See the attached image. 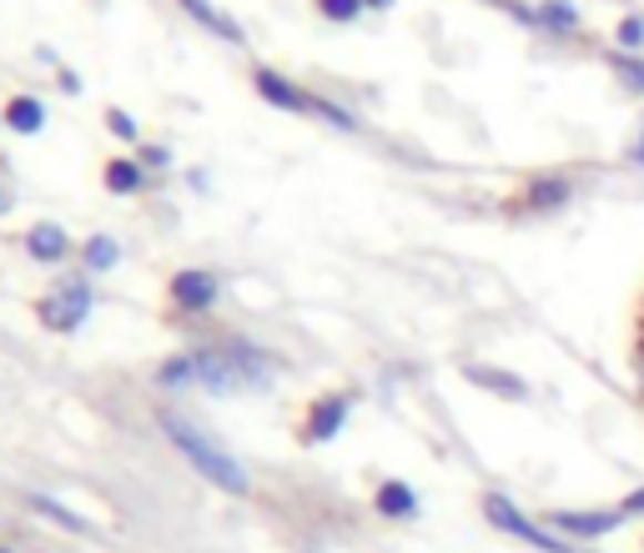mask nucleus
I'll return each mask as SVG.
<instances>
[{"label":"nucleus","instance_id":"aec40b11","mask_svg":"<svg viewBox=\"0 0 644 553\" xmlns=\"http://www.w3.org/2000/svg\"><path fill=\"white\" fill-rule=\"evenodd\" d=\"M162 382L166 388H182V382H197V358H172L162 368Z\"/></svg>","mask_w":644,"mask_h":553},{"label":"nucleus","instance_id":"4468645a","mask_svg":"<svg viewBox=\"0 0 644 553\" xmlns=\"http://www.w3.org/2000/svg\"><path fill=\"white\" fill-rule=\"evenodd\" d=\"M182 6H186L192 16H197V21L207 25L212 35H222V41H242V25L232 21V16H222L217 6H212V0H182Z\"/></svg>","mask_w":644,"mask_h":553},{"label":"nucleus","instance_id":"7ed1b4c3","mask_svg":"<svg viewBox=\"0 0 644 553\" xmlns=\"http://www.w3.org/2000/svg\"><path fill=\"white\" fill-rule=\"evenodd\" d=\"M483 519H489L499 533H509V539L529 543V549H539V553H574V549H569V539H559V533H544L534 519H524V513L513 509L503 493H483Z\"/></svg>","mask_w":644,"mask_h":553},{"label":"nucleus","instance_id":"1a4fd4ad","mask_svg":"<svg viewBox=\"0 0 644 553\" xmlns=\"http://www.w3.org/2000/svg\"><path fill=\"white\" fill-rule=\"evenodd\" d=\"M463 378H469L473 388H489V392H499V398H509V402L529 398V382L513 378V372H503V368H483V362H473V368H463Z\"/></svg>","mask_w":644,"mask_h":553},{"label":"nucleus","instance_id":"39448f33","mask_svg":"<svg viewBox=\"0 0 644 553\" xmlns=\"http://www.w3.org/2000/svg\"><path fill=\"white\" fill-rule=\"evenodd\" d=\"M544 523L554 533H569V539H604V533H614L624 523V513L620 509H554Z\"/></svg>","mask_w":644,"mask_h":553},{"label":"nucleus","instance_id":"bb28decb","mask_svg":"<svg viewBox=\"0 0 644 553\" xmlns=\"http://www.w3.org/2000/svg\"><path fill=\"white\" fill-rule=\"evenodd\" d=\"M0 553H6V549H0Z\"/></svg>","mask_w":644,"mask_h":553},{"label":"nucleus","instance_id":"a878e982","mask_svg":"<svg viewBox=\"0 0 644 553\" xmlns=\"http://www.w3.org/2000/svg\"><path fill=\"white\" fill-rule=\"evenodd\" d=\"M362 6H372V11H388V6H393V0H362Z\"/></svg>","mask_w":644,"mask_h":553},{"label":"nucleus","instance_id":"ddd939ff","mask_svg":"<svg viewBox=\"0 0 644 553\" xmlns=\"http://www.w3.org/2000/svg\"><path fill=\"white\" fill-rule=\"evenodd\" d=\"M71 252L67 232L55 227V222H41V227H31V257L35 262H61Z\"/></svg>","mask_w":644,"mask_h":553},{"label":"nucleus","instance_id":"f03ea898","mask_svg":"<svg viewBox=\"0 0 644 553\" xmlns=\"http://www.w3.org/2000/svg\"><path fill=\"white\" fill-rule=\"evenodd\" d=\"M197 382L207 392H222V398L252 392L267 382V362L252 358V352H237V348H217V352H202L197 358Z\"/></svg>","mask_w":644,"mask_h":553},{"label":"nucleus","instance_id":"393cba45","mask_svg":"<svg viewBox=\"0 0 644 553\" xmlns=\"http://www.w3.org/2000/svg\"><path fill=\"white\" fill-rule=\"evenodd\" d=\"M624 156H630L634 166H644V121H640V136H634V142H630V152H624Z\"/></svg>","mask_w":644,"mask_h":553},{"label":"nucleus","instance_id":"2eb2a0df","mask_svg":"<svg viewBox=\"0 0 644 553\" xmlns=\"http://www.w3.org/2000/svg\"><path fill=\"white\" fill-rule=\"evenodd\" d=\"M610 65H614V76L624 81V91L644 96V55L640 51H610Z\"/></svg>","mask_w":644,"mask_h":553},{"label":"nucleus","instance_id":"f3484780","mask_svg":"<svg viewBox=\"0 0 644 553\" xmlns=\"http://www.w3.org/2000/svg\"><path fill=\"white\" fill-rule=\"evenodd\" d=\"M106 192H116V196L142 192V166H136V162H111L106 166Z\"/></svg>","mask_w":644,"mask_h":553},{"label":"nucleus","instance_id":"412c9836","mask_svg":"<svg viewBox=\"0 0 644 553\" xmlns=\"http://www.w3.org/2000/svg\"><path fill=\"white\" fill-rule=\"evenodd\" d=\"M25 503H31L35 513H51V519H55V523H67V529H81V533H86V523H81L76 513H71V509H61V503H51V499H41V493H31V499H25Z\"/></svg>","mask_w":644,"mask_h":553},{"label":"nucleus","instance_id":"a211bd4d","mask_svg":"<svg viewBox=\"0 0 644 553\" xmlns=\"http://www.w3.org/2000/svg\"><path fill=\"white\" fill-rule=\"evenodd\" d=\"M116 257H121V252H116V242H111V237H91L86 247H81V262H86L91 272H111V267H116Z\"/></svg>","mask_w":644,"mask_h":553},{"label":"nucleus","instance_id":"4be33fe9","mask_svg":"<svg viewBox=\"0 0 644 553\" xmlns=\"http://www.w3.org/2000/svg\"><path fill=\"white\" fill-rule=\"evenodd\" d=\"M317 11L328 16V21H352L362 11V0H317Z\"/></svg>","mask_w":644,"mask_h":553},{"label":"nucleus","instance_id":"9b49d317","mask_svg":"<svg viewBox=\"0 0 644 553\" xmlns=\"http://www.w3.org/2000/svg\"><path fill=\"white\" fill-rule=\"evenodd\" d=\"M378 513H382V519H413V513H418V493L408 489L403 478H388V483L378 489Z\"/></svg>","mask_w":644,"mask_h":553},{"label":"nucleus","instance_id":"f8f14e48","mask_svg":"<svg viewBox=\"0 0 644 553\" xmlns=\"http://www.w3.org/2000/svg\"><path fill=\"white\" fill-rule=\"evenodd\" d=\"M6 126L21 131V136H35L45 126V106L35 96H11L6 101Z\"/></svg>","mask_w":644,"mask_h":553},{"label":"nucleus","instance_id":"0eeeda50","mask_svg":"<svg viewBox=\"0 0 644 553\" xmlns=\"http://www.w3.org/2000/svg\"><path fill=\"white\" fill-rule=\"evenodd\" d=\"M569 202H574V182H569V176H559V172L534 176V182H529V192H524L529 212H559V206H569Z\"/></svg>","mask_w":644,"mask_h":553},{"label":"nucleus","instance_id":"5701e85b","mask_svg":"<svg viewBox=\"0 0 644 553\" xmlns=\"http://www.w3.org/2000/svg\"><path fill=\"white\" fill-rule=\"evenodd\" d=\"M620 513H624V519H644V489H634L630 499L620 503Z\"/></svg>","mask_w":644,"mask_h":553},{"label":"nucleus","instance_id":"6ab92c4d","mask_svg":"<svg viewBox=\"0 0 644 553\" xmlns=\"http://www.w3.org/2000/svg\"><path fill=\"white\" fill-rule=\"evenodd\" d=\"M614 41H620V51H640L644 45V16H624V21L614 25Z\"/></svg>","mask_w":644,"mask_h":553},{"label":"nucleus","instance_id":"6e6552de","mask_svg":"<svg viewBox=\"0 0 644 553\" xmlns=\"http://www.w3.org/2000/svg\"><path fill=\"white\" fill-rule=\"evenodd\" d=\"M343 418H348V398L343 392H333V398H317L313 402V423H307V443H328L333 433L343 428Z\"/></svg>","mask_w":644,"mask_h":553},{"label":"nucleus","instance_id":"9d476101","mask_svg":"<svg viewBox=\"0 0 644 553\" xmlns=\"http://www.w3.org/2000/svg\"><path fill=\"white\" fill-rule=\"evenodd\" d=\"M257 91H263V101H273V106H283V111H317V101H307L293 81H283L277 71H267V65L257 71Z\"/></svg>","mask_w":644,"mask_h":553},{"label":"nucleus","instance_id":"f257e3e1","mask_svg":"<svg viewBox=\"0 0 644 553\" xmlns=\"http://www.w3.org/2000/svg\"><path fill=\"white\" fill-rule=\"evenodd\" d=\"M162 433L172 438V448L176 453L186 458V463L197 468L202 478H207V483H217L222 493H247L252 489V478H247V468L237 463V458L227 453V448L217 443V438H207L202 433V428H192L186 423V418H176V412H162Z\"/></svg>","mask_w":644,"mask_h":553},{"label":"nucleus","instance_id":"dca6fc26","mask_svg":"<svg viewBox=\"0 0 644 553\" xmlns=\"http://www.w3.org/2000/svg\"><path fill=\"white\" fill-rule=\"evenodd\" d=\"M539 25H544V31H559V35H574L579 11L569 6V0H544V6H539Z\"/></svg>","mask_w":644,"mask_h":553},{"label":"nucleus","instance_id":"b1692460","mask_svg":"<svg viewBox=\"0 0 644 553\" xmlns=\"http://www.w3.org/2000/svg\"><path fill=\"white\" fill-rule=\"evenodd\" d=\"M111 131H116V136H126V142H132V136H136V121L132 116H121V111H111Z\"/></svg>","mask_w":644,"mask_h":553},{"label":"nucleus","instance_id":"20e7f679","mask_svg":"<svg viewBox=\"0 0 644 553\" xmlns=\"http://www.w3.org/2000/svg\"><path fill=\"white\" fill-rule=\"evenodd\" d=\"M35 313H41V327H51V332H76V327L91 317V287L86 283L51 287Z\"/></svg>","mask_w":644,"mask_h":553},{"label":"nucleus","instance_id":"423d86ee","mask_svg":"<svg viewBox=\"0 0 644 553\" xmlns=\"http://www.w3.org/2000/svg\"><path fill=\"white\" fill-rule=\"evenodd\" d=\"M172 303L186 307V313H207L212 303H217V277L212 272H197V267H186L172 277Z\"/></svg>","mask_w":644,"mask_h":553}]
</instances>
